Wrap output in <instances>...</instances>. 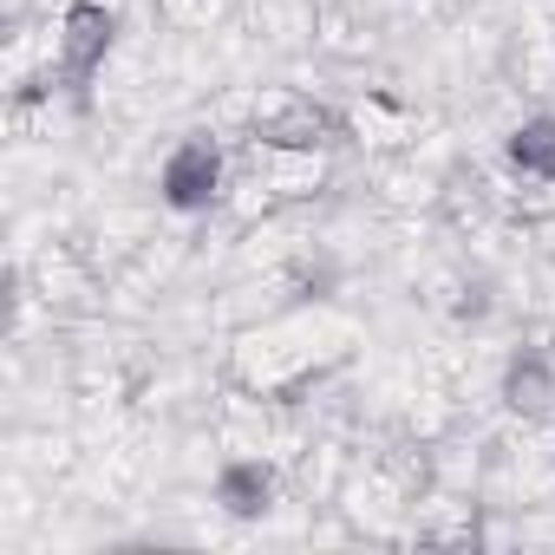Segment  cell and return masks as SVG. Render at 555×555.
I'll return each mask as SVG.
<instances>
[{"label":"cell","instance_id":"3","mask_svg":"<svg viewBox=\"0 0 555 555\" xmlns=\"http://www.w3.org/2000/svg\"><path fill=\"white\" fill-rule=\"evenodd\" d=\"M268 490H274L268 464H229V470H222V503H229V516H261V509H268Z\"/></svg>","mask_w":555,"mask_h":555},{"label":"cell","instance_id":"2","mask_svg":"<svg viewBox=\"0 0 555 555\" xmlns=\"http://www.w3.org/2000/svg\"><path fill=\"white\" fill-rule=\"evenodd\" d=\"M216 177H222L216 144H209V138H183V144L170 151V164H164V196H170L177 209H203V203L216 196Z\"/></svg>","mask_w":555,"mask_h":555},{"label":"cell","instance_id":"5","mask_svg":"<svg viewBox=\"0 0 555 555\" xmlns=\"http://www.w3.org/2000/svg\"><path fill=\"white\" fill-rule=\"evenodd\" d=\"M509 157H516L529 177H555V118H548V112L529 118V125L509 138Z\"/></svg>","mask_w":555,"mask_h":555},{"label":"cell","instance_id":"4","mask_svg":"<svg viewBox=\"0 0 555 555\" xmlns=\"http://www.w3.org/2000/svg\"><path fill=\"white\" fill-rule=\"evenodd\" d=\"M334 118L321 112V105H308V99H288L282 112H274L261 131H268V144H321V131H327Z\"/></svg>","mask_w":555,"mask_h":555},{"label":"cell","instance_id":"6","mask_svg":"<svg viewBox=\"0 0 555 555\" xmlns=\"http://www.w3.org/2000/svg\"><path fill=\"white\" fill-rule=\"evenodd\" d=\"M509 405H516V412H542V405H548V366H542V360H522V366L509 373Z\"/></svg>","mask_w":555,"mask_h":555},{"label":"cell","instance_id":"1","mask_svg":"<svg viewBox=\"0 0 555 555\" xmlns=\"http://www.w3.org/2000/svg\"><path fill=\"white\" fill-rule=\"evenodd\" d=\"M112 53V14L99 8V0H73L66 8V27H60V60L73 79H92Z\"/></svg>","mask_w":555,"mask_h":555}]
</instances>
